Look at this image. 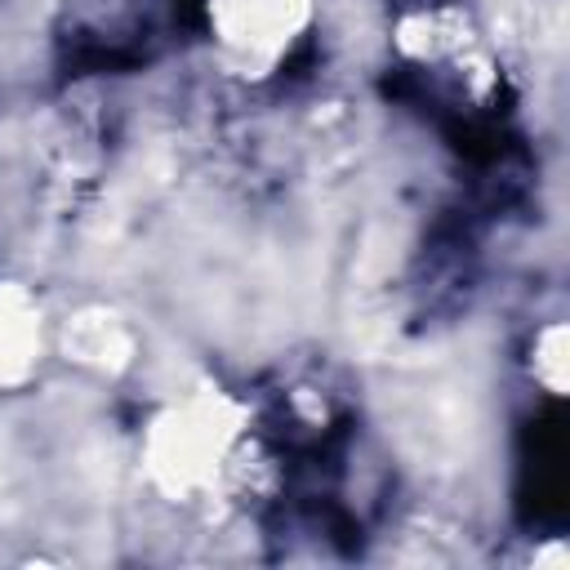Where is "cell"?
<instances>
[{
	"label": "cell",
	"mask_w": 570,
	"mask_h": 570,
	"mask_svg": "<svg viewBox=\"0 0 570 570\" xmlns=\"http://www.w3.org/2000/svg\"><path fill=\"white\" fill-rule=\"evenodd\" d=\"M218 454H223V428L205 410H191V414L174 419L169 432L156 441V468L169 485L200 481Z\"/></svg>",
	"instance_id": "cell-1"
},
{
	"label": "cell",
	"mask_w": 570,
	"mask_h": 570,
	"mask_svg": "<svg viewBox=\"0 0 570 570\" xmlns=\"http://www.w3.org/2000/svg\"><path fill=\"white\" fill-rule=\"evenodd\" d=\"M298 13H303V0H223V22L245 45L285 36Z\"/></svg>",
	"instance_id": "cell-2"
},
{
	"label": "cell",
	"mask_w": 570,
	"mask_h": 570,
	"mask_svg": "<svg viewBox=\"0 0 570 570\" xmlns=\"http://www.w3.org/2000/svg\"><path fill=\"white\" fill-rule=\"evenodd\" d=\"M31 347V312L13 298H0V370H18Z\"/></svg>",
	"instance_id": "cell-3"
}]
</instances>
